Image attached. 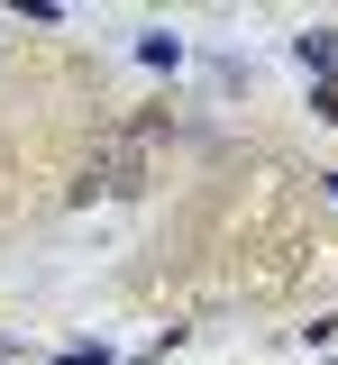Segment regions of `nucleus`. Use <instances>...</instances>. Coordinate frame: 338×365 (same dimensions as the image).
<instances>
[{
	"instance_id": "nucleus-2",
	"label": "nucleus",
	"mask_w": 338,
	"mask_h": 365,
	"mask_svg": "<svg viewBox=\"0 0 338 365\" xmlns=\"http://www.w3.org/2000/svg\"><path fill=\"white\" fill-rule=\"evenodd\" d=\"M302 64H320V73H338V28H311V37H302Z\"/></svg>"
},
{
	"instance_id": "nucleus-3",
	"label": "nucleus",
	"mask_w": 338,
	"mask_h": 365,
	"mask_svg": "<svg viewBox=\"0 0 338 365\" xmlns=\"http://www.w3.org/2000/svg\"><path fill=\"white\" fill-rule=\"evenodd\" d=\"M64 365H110V356H64Z\"/></svg>"
},
{
	"instance_id": "nucleus-1",
	"label": "nucleus",
	"mask_w": 338,
	"mask_h": 365,
	"mask_svg": "<svg viewBox=\"0 0 338 365\" xmlns=\"http://www.w3.org/2000/svg\"><path fill=\"white\" fill-rule=\"evenodd\" d=\"M155 137H165V119L119 128L110 146H101V165L83 174V192H146V174H155Z\"/></svg>"
},
{
	"instance_id": "nucleus-4",
	"label": "nucleus",
	"mask_w": 338,
	"mask_h": 365,
	"mask_svg": "<svg viewBox=\"0 0 338 365\" xmlns=\"http://www.w3.org/2000/svg\"><path fill=\"white\" fill-rule=\"evenodd\" d=\"M329 192H338V174H329Z\"/></svg>"
}]
</instances>
